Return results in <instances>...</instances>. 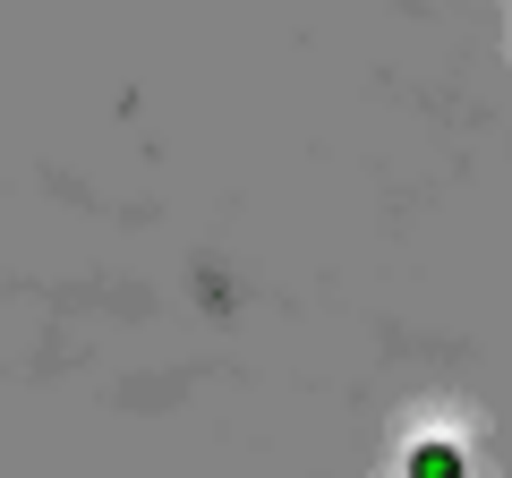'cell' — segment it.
Instances as JSON below:
<instances>
[{
  "mask_svg": "<svg viewBox=\"0 0 512 478\" xmlns=\"http://www.w3.org/2000/svg\"><path fill=\"white\" fill-rule=\"evenodd\" d=\"M461 470H470V461H461L453 436H419V444L402 453V478H461Z\"/></svg>",
  "mask_w": 512,
  "mask_h": 478,
  "instance_id": "6da1fadb",
  "label": "cell"
}]
</instances>
